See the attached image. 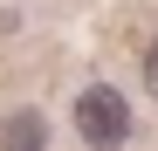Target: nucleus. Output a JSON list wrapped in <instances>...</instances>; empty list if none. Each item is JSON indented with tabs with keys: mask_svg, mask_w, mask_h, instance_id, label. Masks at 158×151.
Listing matches in <instances>:
<instances>
[{
	"mask_svg": "<svg viewBox=\"0 0 158 151\" xmlns=\"http://www.w3.org/2000/svg\"><path fill=\"white\" fill-rule=\"evenodd\" d=\"M144 89H151V96H158V41H151V48H144Z\"/></svg>",
	"mask_w": 158,
	"mask_h": 151,
	"instance_id": "obj_3",
	"label": "nucleus"
},
{
	"mask_svg": "<svg viewBox=\"0 0 158 151\" xmlns=\"http://www.w3.org/2000/svg\"><path fill=\"white\" fill-rule=\"evenodd\" d=\"M0 151H48V124H41V110L0 117Z\"/></svg>",
	"mask_w": 158,
	"mask_h": 151,
	"instance_id": "obj_2",
	"label": "nucleus"
},
{
	"mask_svg": "<svg viewBox=\"0 0 158 151\" xmlns=\"http://www.w3.org/2000/svg\"><path fill=\"white\" fill-rule=\"evenodd\" d=\"M76 131H83L89 151H117V144L131 137V103H124V89L89 83L83 96H76Z\"/></svg>",
	"mask_w": 158,
	"mask_h": 151,
	"instance_id": "obj_1",
	"label": "nucleus"
}]
</instances>
